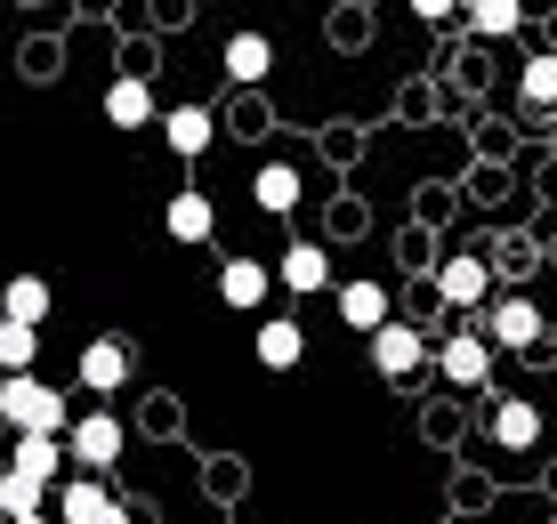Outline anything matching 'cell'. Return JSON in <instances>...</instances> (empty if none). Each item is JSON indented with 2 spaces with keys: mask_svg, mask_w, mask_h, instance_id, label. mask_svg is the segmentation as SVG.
Listing matches in <instances>:
<instances>
[{
  "mask_svg": "<svg viewBox=\"0 0 557 524\" xmlns=\"http://www.w3.org/2000/svg\"><path fill=\"white\" fill-rule=\"evenodd\" d=\"M0 420H9L16 436H65V396L41 379H0Z\"/></svg>",
  "mask_w": 557,
  "mask_h": 524,
  "instance_id": "1",
  "label": "cell"
},
{
  "mask_svg": "<svg viewBox=\"0 0 557 524\" xmlns=\"http://www.w3.org/2000/svg\"><path fill=\"white\" fill-rule=\"evenodd\" d=\"M420 363H436V347H429V332H420V323L396 315L388 332L372 339V372H380V379H412Z\"/></svg>",
  "mask_w": 557,
  "mask_h": 524,
  "instance_id": "2",
  "label": "cell"
},
{
  "mask_svg": "<svg viewBox=\"0 0 557 524\" xmlns=\"http://www.w3.org/2000/svg\"><path fill=\"white\" fill-rule=\"evenodd\" d=\"M65 444H73V460L98 476V469H113V460H122V420H113V412H82Z\"/></svg>",
  "mask_w": 557,
  "mask_h": 524,
  "instance_id": "3",
  "label": "cell"
},
{
  "mask_svg": "<svg viewBox=\"0 0 557 524\" xmlns=\"http://www.w3.org/2000/svg\"><path fill=\"white\" fill-rule=\"evenodd\" d=\"M542 307L533 299H493V315H485V339L493 347H517V355H525V347H542Z\"/></svg>",
  "mask_w": 557,
  "mask_h": 524,
  "instance_id": "4",
  "label": "cell"
},
{
  "mask_svg": "<svg viewBox=\"0 0 557 524\" xmlns=\"http://www.w3.org/2000/svg\"><path fill=\"white\" fill-rule=\"evenodd\" d=\"M129 363H138L129 339H89L82 347V387L89 396H113V387H129Z\"/></svg>",
  "mask_w": 557,
  "mask_h": 524,
  "instance_id": "5",
  "label": "cell"
},
{
  "mask_svg": "<svg viewBox=\"0 0 557 524\" xmlns=\"http://www.w3.org/2000/svg\"><path fill=\"white\" fill-rule=\"evenodd\" d=\"M436 372H445L453 387H485V379H493V339H476V332H453L445 347H436Z\"/></svg>",
  "mask_w": 557,
  "mask_h": 524,
  "instance_id": "6",
  "label": "cell"
},
{
  "mask_svg": "<svg viewBox=\"0 0 557 524\" xmlns=\"http://www.w3.org/2000/svg\"><path fill=\"white\" fill-rule=\"evenodd\" d=\"M57 516H65V524H129V509L106 492L98 476H73V484H65V500H57Z\"/></svg>",
  "mask_w": 557,
  "mask_h": 524,
  "instance_id": "7",
  "label": "cell"
},
{
  "mask_svg": "<svg viewBox=\"0 0 557 524\" xmlns=\"http://www.w3.org/2000/svg\"><path fill=\"white\" fill-rule=\"evenodd\" d=\"M339 323H348V332H363V339H380L388 332V283H339Z\"/></svg>",
  "mask_w": 557,
  "mask_h": 524,
  "instance_id": "8",
  "label": "cell"
},
{
  "mask_svg": "<svg viewBox=\"0 0 557 524\" xmlns=\"http://www.w3.org/2000/svg\"><path fill=\"white\" fill-rule=\"evenodd\" d=\"M162 138H170V153H186V162H195V153L219 146V113H210V105H170V113H162Z\"/></svg>",
  "mask_w": 557,
  "mask_h": 524,
  "instance_id": "9",
  "label": "cell"
},
{
  "mask_svg": "<svg viewBox=\"0 0 557 524\" xmlns=\"http://www.w3.org/2000/svg\"><path fill=\"white\" fill-rule=\"evenodd\" d=\"M436 290H445L453 307H485V299H493V266L476 259V250H453L445 275H436Z\"/></svg>",
  "mask_w": 557,
  "mask_h": 524,
  "instance_id": "10",
  "label": "cell"
},
{
  "mask_svg": "<svg viewBox=\"0 0 557 524\" xmlns=\"http://www.w3.org/2000/svg\"><path fill=\"white\" fill-rule=\"evenodd\" d=\"M162 226H170V242H210V235H219V210H210L202 186H186V194H170Z\"/></svg>",
  "mask_w": 557,
  "mask_h": 524,
  "instance_id": "11",
  "label": "cell"
},
{
  "mask_svg": "<svg viewBox=\"0 0 557 524\" xmlns=\"http://www.w3.org/2000/svg\"><path fill=\"white\" fill-rule=\"evenodd\" d=\"M493 444H502V452H533V444H542V403H525V396L493 403Z\"/></svg>",
  "mask_w": 557,
  "mask_h": 524,
  "instance_id": "12",
  "label": "cell"
},
{
  "mask_svg": "<svg viewBox=\"0 0 557 524\" xmlns=\"http://www.w3.org/2000/svg\"><path fill=\"white\" fill-rule=\"evenodd\" d=\"M267 290H275V275H267L259 259H226V266H219V299L235 307V315H251V307L267 299Z\"/></svg>",
  "mask_w": 557,
  "mask_h": 524,
  "instance_id": "13",
  "label": "cell"
},
{
  "mask_svg": "<svg viewBox=\"0 0 557 524\" xmlns=\"http://www.w3.org/2000/svg\"><path fill=\"white\" fill-rule=\"evenodd\" d=\"M299 194H307V178H299L292 162H267L259 178H251V202L267 210V219H292V210H299Z\"/></svg>",
  "mask_w": 557,
  "mask_h": 524,
  "instance_id": "14",
  "label": "cell"
},
{
  "mask_svg": "<svg viewBox=\"0 0 557 524\" xmlns=\"http://www.w3.org/2000/svg\"><path fill=\"white\" fill-rule=\"evenodd\" d=\"M267 73H275V41H267V33H226V82H267Z\"/></svg>",
  "mask_w": 557,
  "mask_h": 524,
  "instance_id": "15",
  "label": "cell"
},
{
  "mask_svg": "<svg viewBox=\"0 0 557 524\" xmlns=\"http://www.w3.org/2000/svg\"><path fill=\"white\" fill-rule=\"evenodd\" d=\"M65 452H73L65 436H16V460H9V469L33 476V484H57V476H65Z\"/></svg>",
  "mask_w": 557,
  "mask_h": 524,
  "instance_id": "16",
  "label": "cell"
},
{
  "mask_svg": "<svg viewBox=\"0 0 557 524\" xmlns=\"http://www.w3.org/2000/svg\"><path fill=\"white\" fill-rule=\"evenodd\" d=\"M275 283L283 290H323V283H332V250H323V242H292L283 266H275Z\"/></svg>",
  "mask_w": 557,
  "mask_h": 524,
  "instance_id": "17",
  "label": "cell"
},
{
  "mask_svg": "<svg viewBox=\"0 0 557 524\" xmlns=\"http://www.w3.org/2000/svg\"><path fill=\"white\" fill-rule=\"evenodd\" d=\"M299 355H307V332H299L292 315H267L259 323V363H267V372H292Z\"/></svg>",
  "mask_w": 557,
  "mask_h": 524,
  "instance_id": "18",
  "label": "cell"
},
{
  "mask_svg": "<svg viewBox=\"0 0 557 524\" xmlns=\"http://www.w3.org/2000/svg\"><path fill=\"white\" fill-rule=\"evenodd\" d=\"M106 122H113V129H146V122H162V105H153L146 82H113V89H106Z\"/></svg>",
  "mask_w": 557,
  "mask_h": 524,
  "instance_id": "19",
  "label": "cell"
},
{
  "mask_svg": "<svg viewBox=\"0 0 557 524\" xmlns=\"http://www.w3.org/2000/svg\"><path fill=\"white\" fill-rule=\"evenodd\" d=\"M41 315H49V283L41 275H16L9 299H0V323H33V332H41Z\"/></svg>",
  "mask_w": 557,
  "mask_h": 524,
  "instance_id": "20",
  "label": "cell"
},
{
  "mask_svg": "<svg viewBox=\"0 0 557 524\" xmlns=\"http://www.w3.org/2000/svg\"><path fill=\"white\" fill-rule=\"evenodd\" d=\"M517 97H525L533 113H557V57H525V73H517Z\"/></svg>",
  "mask_w": 557,
  "mask_h": 524,
  "instance_id": "21",
  "label": "cell"
},
{
  "mask_svg": "<svg viewBox=\"0 0 557 524\" xmlns=\"http://www.w3.org/2000/svg\"><path fill=\"white\" fill-rule=\"evenodd\" d=\"M33 355H41V332H33V323H0V372L25 379V372H33Z\"/></svg>",
  "mask_w": 557,
  "mask_h": 524,
  "instance_id": "22",
  "label": "cell"
},
{
  "mask_svg": "<svg viewBox=\"0 0 557 524\" xmlns=\"http://www.w3.org/2000/svg\"><path fill=\"white\" fill-rule=\"evenodd\" d=\"M517 25H525V16H517V0H476V9H469V33H476V41H509Z\"/></svg>",
  "mask_w": 557,
  "mask_h": 524,
  "instance_id": "23",
  "label": "cell"
},
{
  "mask_svg": "<svg viewBox=\"0 0 557 524\" xmlns=\"http://www.w3.org/2000/svg\"><path fill=\"white\" fill-rule=\"evenodd\" d=\"M41 500H49V484H33V476H16V469L0 476V516H9V524L16 516H41Z\"/></svg>",
  "mask_w": 557,
  "mask_h": 524,
  "instance_id": "24",
  "label": "cell"
},
{
  "mask_svg": "<svg viewBox=\"0 0 557 524\" xmlns=\"http://www.w3.org/2000/svg\"><path fill=\"white\" fill-rule=\"evenodd\" d=\"M16 524H49V516H16Z\"/></svg>",
  "mask_w": 557,
  "mask_h": 524,
  "instance_id": "25",
  "label": "cell"
},
{
  "mask_svg": "<svg viewBox=\"0 0 557 524\" xmlns=\"http://www.w3.org/2000/svg\"><path fill=\"white\" fill-rule=\"evenodd\" d=\"M549 524H557V516H549Z\"/></svg>",
  "mask_w": 557,
  "mask_h": 524,
  "instance_id": "26",
  "label": "cell"
}]
</instances>
